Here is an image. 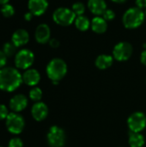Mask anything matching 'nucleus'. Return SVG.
<instances>
[{
    "mask_svg": "<svg viewBox=\"0 0 146 147\" xmlns=\"http://www.w3.org/2000/svg\"><path fill=\"white\" fill-rule=\"evenodd\" d=\"M136 6L140 9H146V0H136Z\"/></svg>",
    "mask_w": 146,
    "mask_h": 147,
    "instance_id": "29",
    "label": "nucleus"
},
{
    "mask_svg": "<svg viewBox=\"0 0 146 147\" xmlns=\"http://www.w3.org/2000/svg\"><path fill=\"white\" fill-rule=\"evenodd\" d=\"M9 1V0H0V4H1V5H4V4H6V3H8Z\"/></svg>",
    "mask_w": 146,
    "mask_h": 147,
    "instance_id": "34",
    "label": "nucleus"
},
{
    "mask_svg": "<svg viewBox=\"0 0 146 147\" xmlns=\"http://www.w3.org/2000/svg\"><path fill=\"white\" fill-rule=\"evenodd\" d=\"M0 147H3V146H0Z\"/></svg>",
    "mask_w": 146,
    "mask_h": 147,
    "instance_id": "36",
    "label": "nucleus"
},
{
    "mask_svg": "<svg viewBox=\"0 0 146 147\" xmlns=\"http://www.w3.org/2000/svg\"><path fill=\"white\" fill-rule=\"evenodd\" d=\"M33 16H34V15H33L30 11H28V12L25 13V15H24V19H25L26 21L28 22V21H31V20H32Z\"/></svg>",
    "mask_w": 146,
    "mask_h": 147,
    "instance_id": "32",
    "label": "nucleus"
},
{
    "mask_svg": "<svg viewBox=\"0 0 146 147\" xmlns=\"http://www.w3.org/2000/svg\"><path fill=\"white\" fill-rule=\"evenodd\" d=\"M4 54L7 57H11L15 53L16 51V47L13 44V42H6L3 46V50H2Z\"/></svg>",
    "mask_w": 146,
    "mask_h": 147,
    "instance_id": "21",
    "label": "nucleus"
},
{
    "mask_svg": "<svg viewBox=\"0 0 146 147\" xmlns=\"http://www.w3.org/2000/svg\"><path fill=\"white\" fill-rule=\"evenodd\" d=\"M8 147H23V143L19 138H13L9 140Z\"/></svg>",
    "mask_w": 146,
    "mask_h": 147,
    "instance_id": "26",
    "label": "nucleus"
},
{
    "mask_svg": "<svg viewBox=\"0 0 146 147\" xmlns=\"http://www.w3.org/2000/svg\"><path fill=\"white\" fill-rule=\"evenodd\" d=\"M140 60H141V63L143 65H146V49L142 52V53L140 55Z\"/></svg>",
    "mask_w": 146,
    "mask_h": 147,
    "instance_id": "31",
    "label": "nucleus"
},
{
    "mask_svg": "<svg viewBox=\"0 0 146 147\" xmlns=\"http://www.w3.org/2000/svg\"><path fill=\"white\" fill-rule=\"evenodd\" d=\"M75 26L76 28L80 30V31H86L90 27V24L91 22H89V18L87 16H85L84 15L83 16H77L76 19H75Z\"/></svg>",
    "mask_w": 146,
    "mask_h": 147,
    "instance_id": "20",
    "label": "nucleus"
},
{
    "mask_svg": "<svg viewBox=\"0 0 146 147\" xmlns=\"http://www.w3.org/2000/svg\"><path fill=\"white\" fill-rule=\"evenodd\" d=\"M145 16H146V9H145Z\"/></svg>",
    "mask_w": 146,
    "mask_h": 147,
    "instance_id": "35",
    "label": "nucleus"
},
{
    "mask_svg": "<svg viewBox=\"0 0 146 147\" xmlns=\"http://www.w3.org/2000/svg\"><path fill=\"white\" fill-rule=\"evenodd\" d=\"M71 10L74 12V14L77 16H83V14L85 12V6H84V4L83 3L77 2V3H73L72 8H71Z\"/></svg>",
    "mask_w": 146,
    "mask_h": 147,
    "instance_id": "24",
    "label": "nucleus"
},
{
    "mask_svg": "<svg viewBox=\"0 0 146 147\" xmlns=\"http://www.w3.org/2000/svg\"><path fill=\"white\" fill-rule=\"evenodd\" d=\"M1 13H2V15L4 17L9 18V17H11V16H14V14H15V9H14V7L11 4L6 3L4 5H2Z\"/></svg>",
    "mask_w": 146,
    "mask_h": 147,
    "instance_id": "22",
    "label": "nucleus"
},
{
    "mask_svg": "<svg viewBox=\"0 0 146 147\" xmlns=\"http://www.w3.org/2000/svg\"><path fill=\"white\" fill-rule=\"evenodd\" d=\"M145 12L138 7L128 9L123 15L122 22L125 28L128 29H135L140 27L145 21Z\"/></svg>",
    "mask_w": 146,
    "mask_h": 147,
    "instance_id": "2",
    "label": "nucleus"
},
{
    "mask_svg": "<svg viewBox=\"0 0 146 147\" xmlns=\"http://www.w3.org/2000/svg\"><path fill=\"white\" fill-rule=\"evenodd\" d=\"M7 62V56L4 54V53L0 50V69L3 68Z\"/></svg>",
    "mask_w": 146,
    "mask_h": 147,
    "instance_id": "28",
    "label": "nucleus"
},
{
    "mask_svg": "<svg viewBox=\"0 0 146 147\" xmlns=\"http://www.w3.org/2000/svg\"><path fill=\"white\" fill-rule=\"evenodd\" d=\"M67 72L66 63L59 58L52 59L46 66V74L52 82H59Z\"/></svg>",
    "mask_w": 146,
    "mask_h": 147,
    "instance_id": "3",
    "label": "nucleus"
},
{
    "mask_svg": "<svg viewBox=\"0 0 146 147\" xmlns=\"http://www.w3.org/2000/svg\"><path fill=\"white\" fill-rule=\"evenodd\" d=\"M114 62V57L108 54H101L96 59V65L101 70H105L109 68Z\"/></svg>",
    "mask_w": 146,
    "mask_h": 147,
    "instance_id": "18",
    "label": "nucleus"
},
{
    "mask_svg": "<svg viewBox=\"0 0 146 147\" xmlns=\"http://www.w3.org/2000/svg\"><path fill=\"white\" fill-rule=\"evenodd\" d=\"M133 46L126 41H121L116 44L113 50V56L118 61H126L133 54Z\"/></svg>",
    "mask_w": 146,
    "mask_h": 147,
    "instance_id": "7",
    "label": "nucleus"
},
{
    "mask_svg": "<svg viewBox=\"0 0 146 147\" xmlns=\"http://www.w3.org/2000/svg\"><path fill=\"white\" fill-rule=\"evenodd\" d=\"M34 61V54L29 49L20 50L15 57V65L22 70H28Z\"/></svg>",
    "mask_w": 146,
    "mask_h": 147,
    "instance_id": "6",
    "label": "nucleus"
},
{
    "mask_svg": "<svg viewBox=\"0 0 146 147\" xmlns=\"http://www.w3.org/2000/svg\"><path fill=\"white\" fill-rule=\"evenodd\" d=\"M77 16L74 12L65 7H59L52 14L53 21L60 26H69L75 22Z\"/></svg>",
    "mask_w": 146,
    "mask_h": 147,
    "instance_id": "4",
    "label": "nucleus"
},
{
    "mask_svg": "<svg viewBox=\"0 0 146 147\" xmlns=\"http://www.w3.org/2000/svg\"><path fill=\"white\" fill-rule=\"evenodd\" d=\"M127 124L131 132L140 133L145 128L146 115L142 112H135L129 116Z\"/></svg>",
    "mask_w": 146,
    "mask_h": 147,
    "instance_id": "9",
    "label": "nucleus"
},
{
    "mask_svg": "<svg viewBox=\"0 0 146 147\" xmlns=\"http://www.w3.org/2000/svg\"><path fill=\"white\" fill-rule=\"evenodd\" d=\"M114 3H125L126 0H111Z\"/></svg>",
    "mask_w": 146,
    "mask_h": 147,
    "instance_id": "33",
    "label": "nucleus"
},
{
    "mask_svg": "<svg viewBox=\"0 0 146 147\" xmlns=\"http://www.w3.org/2000/svg\"><path fill=\"white\" fill-rule=\"evenodd\" d=\"M34 37L38 43L45 44L46 42H49V40H51V30L49 26L45 23L38 25V27L35 29Z\"/></svg>",
    "mask_w": 146,
    "mask_h": 147,
    "instance_id": "11",
    "label": "nucleus"
},
{
    "mask_svg": "<svg viewBox=\"0 0 146 147\" xmlns=\"http://www.w3.org/2000/svg\"><path fill=\"white\" fill-rule=\"evenodd\" d=\"M102 17H103L107 22H110V21H113V20L115 18V13H114V10L107 9L106 11L103 13Z\"/></svg>",
    "mask_w": 146,
    "mask_h": 147,
    "instance_id": "25",
    "label": "nucleus"
},
{
    "mask_svg": "<svg viewBox=\"0 0 146 147\" xmlns=\"http://www.w3.org/2000/svg\"><path fill=\"white\" fill-rule=\"evenodd\" d=\"M129 145L131 147H142L145 145V138L139 133L131 132L129 134Z\"/></svg>",
    "mask_w": 146,
    "mask_h": 147,
    "instance_id": "19",
    "label": "nucleus"
},
{
    "mask_svg": "<svg viewBox=\"0 0 146 147\" xmlns=\"http://www.w3.org/2000/svg\"><path fill=\"white\" fill-rule=\"evenodd\" d=\"M41 97H42V90L40 88L34 87V88H33L29 91V98L32 101L40 102V99H41Z\"/></svg>",
    "mask_w": 146,
    "mask_h": 147,
    "instance_id": "23",
    "label": "nucleus"
},
{
    "mask_svg": "<svg viewBox=\"0 0 146 147\" xmlns=\"http://www.w3.org/2000/svg\"><path fill=\"white\" fill-rule=\"evenodd\" d=\"M28 9L34 16H41L43 15L47 8L48 2L47 0H28Z\"/></svg>",
    "mask_w": 146,
    "mask_h": 147,
    "instance_id": "10",
    "label": "nucleus"
},
{
    "mask_svg": "<svg viewBox=\"0 0 146 147\" xmlns=\"http://www.w3.org/2000/svg\"><path fill=\"white\" fill-rule=\"evenodd\" d=\"M47 142L52 147H62L65 142V131L57 126H52L47 133Z\"/></svg>",
    "mask_w": 146,
    "mask_h": 147,
    "instance_id": "8",
    "label": "nucleus"
},
{
    "mask_svg": "<svg viewBox=\"0 0 146 147\" xmlns=\"http://www.w3.org/2000/svg\"><path fill=\"white\" fill-rule=\"evenodd\" d=\"M5 124L7 130L12 134H21L25 127L23 117L15 112L9 114V115L5 119Z\"/></svg>",
    "mask_w": 146,
    "mask_h": 147,
    "instance_id": "5",
    "label": "nucleus"
},
{
    "mask_svg": "<svg viewBox=\"0 0 146 147\" xmlns=\"http://www.w3.org/2000/svg\"><path fill=\"white\" fill-rule=\"evenodd\" d=\"M22 75L13 67L0 69V90L6 92L15 91L22 83Z\"/></svg>",
    "mask_w": 146,
    "mask_h": 147,
    "instance_id": "1",
    "label": "nucleus"
},
{
    "mask_svg": "<svg viewBox=\"0 0 146 147\" xmlns=\"http://www.w3.org/2000/svg\"><path fill=\"white\" fill-rule=\"evenodd\" d=\"M40 80V75L35 69H28L22 74V81L28 86H35Z\"/></svg>",
    "mask_w": 146,
    "mask_h": 147,
    "instance_id": "15",
    "label": "nucleus"
},
{
    "mask_svg": "<svg viewBox=\"0 0 146 147\" xmlns=\"http://www.w3.org/2000/svg\"><path fill=\"white\" fill-rule=\"evenodd\" d=\"M90 27L96 34H103L107 31L108 22L102 16H96L91 21Z\"/></svg>",
    "mask_w": 146,
    "mask_h": 147,
    "instance_id": "17",
    "label": "nucleus"
},
{
    "mask_svg": "<svg viewBox=\"0 0 146 147\" xmlns=\"http://www.w3.org/2000/svg\"><path fill=\"white\" fill-rule=\"evenodd\" d=\"M28 106V99L22 94H17L14 96L9 101V108L10 109L15 112L18 113L22 111Z\"/></svg>",
    "mask_w": 146,
    "mask_h": 147,
    "instance_id": "12",
    "label": "nucleus"
},
{
    "mask_svg": "<svg viewBox=\"0 0 146 147\" xmlns=\"http://www.w3.org/2000/svg\"><path fill=\"white\" fill-rule=\"evenodd\" d=\"M31 114L35 121H41L46 118L48 115V108L44 102H37L33 105L31 109Z\"/></svg>",
    "mask_w": 146,
    "mask_h": 147,
    "instance_id": "13",
    "label": "nucleus"
},
{
    "mask_svg": "<svg viewBox=\"0 0 146 147\" xmlns=\"http://www.w3.org/2000/svg\"><path fill=\"white\" fill-rule=\"evenodd\" d=\"M8 115H9V111L6 106L3 104H0V120L6 119Z\"/></svg>",
    "mask_w": 146,
    "mask_h": 147,
    "instance_id": "27",
    "label": "nucleus"
},
{
    "mask_svg": "<svg viewBox=\"0 0 146 147\" xmlns=\"http://www.w3.org/2000/svg\"><path fill=\"white\" fill-rule=\"evenodd\" d=\"M28 40H29V34L27 30L22 28L15 30L11 37V41L16 47L26 45L28 42Z\"/></svg>",
    "mask_w": 146,
    "mask_h": 147,
    "instance_id": "14",
    "label": "nucleus"
},
{
    "mask_svg": "<svg viewBox=\"0 0 146 147\" xmlns=\"http://www.w3.org/2000/svg\"><path fill=\"white\" fill-rule=\"evenodd\" d=\"M49 45L52 48H57L59 46V41L57 39H51L49 40Z\"/></svg>",
    "mask_w": 146,
    "mask_h": 147,
    "instance_id": "30",
    "label": "nucleus"
},
{
    "mask_svg": "<svg viewBox=\"0 0 146 147\" xmlns=\"http://www.w3.org/2000/svg\"><path fill=\"white\" fill-rule=\"evenodd\" d=\"M88 8L94 15L100 16L106 11L107 3L105 0H89Z\"/></svg>",
    "mask_w": 146,
    "mask_h": 147,
    "instance_id": "16",
    "label": "nucleus"
}]
</instances>
